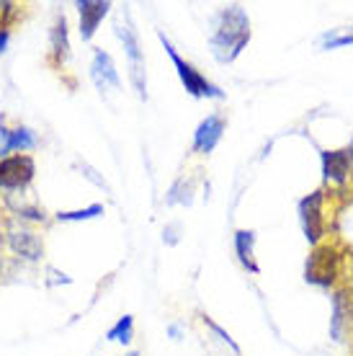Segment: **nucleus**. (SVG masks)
Instances as JSON below:
<instances>
[{
	"label": "nucleus",
	"mask_w": 353,
	"mask_h": 356,
	"mask_svg": "<svg viewBox=\"0 0 353 356\" xmlns=\"http://www.w3.org/2000/svg\"><path fill=\"white\" fill-rule=\"evenodd\" d=\"M250 42V18L243 6H224L214 13L209 49L222 65L235 63Z\"/></svg>",
	"instance_id": "1"
},
{
	"label": "nucleus",
	"mask_w": 353,
	"mask_h": 356,
	"mask_svg": "<svg viewBox=\"0 0 353 356\" xmlns=\"http://www.w3.org/2000/svg\"><path fill=\"white\" fill-rule=\"evenodd\" d=\"M0 235H3L6 250L13 259L24 261V264H39L44 259V238L39 235L34 225L6 217V222L0 227Z\"/></svg>",
	"instance_id": "2"
},
{
	"label": "nucleus",
	"mask_w": 353,
	"mask_h": 356,
	"mask_svg": "<svg viewBox=\"0 0 353 356\" xmlns=\"http://www.w3.org/2000/svg\"><path fill=\"white\" fill-rule=\"evenodd\" d=\"M116 36L122 39L124 54H126V67H129V81L132 88L137 90V96L142 101H147V70H145V49L140 44L137 29L132 26L129 16H124V21H119L114 26Z\"/></svg>",
	"instance_id": "3"
},
{
	"label": "nucleus",
	"mask_w": 353,
	"mask_h": 356,
	"mask_svg": "<svg viewBox=\"0 0 353 356\" xmlns=\"http://www.w3.org/2000/svg\"><path fill=\"white\" fill-rule=\"evenodd\" d=\"M158 36H160V42H163V47H165V52H168L173 67H176L178 81H181V86L186 88V93H188V96H194V98H224V90H222L220 86H214L206 75H202V72L196 70L191 63H186L183 57L176 52V47L165 39V34H163V31H160Z\"/></svg>",
	"instance_id": "4"
},
{
	"label": "nucleus",
	"mask_w": 353,
	"mask_h": 356,
	"mask_svg": "<svg viewBox=\"0 0 353 356\" xmlns=\"http://www.w3.org/2000/svg\"><path fill=\"white\" fill-rule=\"evenodd\" d=\"M36 178L34 155H8L0 158V194H21L28 191Z\"/></svg>",
	"instance_id": "5"
},
{
	"label": "nucleus",
	"mask_w": 353,
	"mask_h": 356,
	"mask_svg": "<svg viewBox=\"0 0 353 356\" xmlns=\"http://www.w3.org/2000/svg\"><path fill=\"white\" fill-rule=\"evenodd\" d=\"M36 147H39V134L31 127L26 124L8 127L6 124V116H0V158L18 155V152L28 155Z\"/></svg>",
	"instance_id": "6"
},
{
	"label": "nucleus",
	"mask_w": 353,
	"mask_h": 356,
	"mask_svg": "<svg viewBox=\"0 0 353 356\" xmlns=\"http://www.w3.org/2000/svg\"><path fill=\"white\" fill-rule=\"evenodd\" d=\"M322 204H325V191H312L299 202V222L304 230L307 243H320L325 235V220H322Z\"/></svg>",
	"instance_id": "7"
},
{
	"label": "nucleus",
	"mask_w": 353,
	"mask_h": 356,
	"mask_svg": "<svg viewBox=\"0 0 353 356\" xmlns=\"http://www.w3.org/2000/svg\"><path fill=\"white\" fill-rule=\"evenodd\" d=\"M338 276V256L336 250L325 245V248H318L307 261V279L309 284H318V286H330L336 282Z\"/></svg>",
	"instance_id": "8"
},
{
	"label": "nucleus",
	"mask_w": 353,
	"mask_h": 356,
	"mask_svg": "<svg viewBox=\"0 0 353 356\" xmlns=\"http://www.w3.org/2000/svg\"><path fill=\"white\" fill-rule=\"evenodd\" d=\"M3 207L8 209V217L21 220V222H26V225L47 222L44 207L39 204L34 196H28V191H21V194H3Z\"/></svg>",
	"instance_id": "9"
},
{
	"label": "nucleus",
	"mask_w": 353,
	"mask_h": 356,
	"mask_svg": "<svg viewBox=\"0 0 353 356\" xmlns=\"http://www.w3.org/2000/svg\"><path fill=\"white\" fill-rule=\"evenodd\" d=\"M75 8H78V16H80V39L83 42H90L93 36H96L98 26L104 24V18L111 13V3L108 0H78L75 3Z\"/></svg>",
	"instance_id": "10"
},
{
	"label": "nucleus",
	"mask_w": 353,
	"mask_h": 356,
	"mask_svg": "<svg viewBox=\"0 0 353 356\" xmlns=\"http://www.w3.org/2000/svg\"><path fill=\"white\" fill-rule=\"evenodd\" d=\"M90 81L96 83V88L101 93H111V90L122 88V78H119L114 57L108 52H104V49L93 52V60H90Z\"/></svg>",
	"instance_id": "11"
},
{
	"label": "nucleus",
	"mask_w": 353,
	"mask_h": 356,
	"mask_svg": "<svg viewBox=\"0 0 353 356\" xmlns=\"http://www.w3.org/2000/svg\"><path fill=\"white\" fill-rule=\"evenodd\" d=\"M72 47H70V29H67V18L65 13L54 18L52 29H49V65L54 70H62L70 63Z\"/></svg>",
	"instance_id": "12"
},
{
	"label": "nucleus",
	"mask_w": 353,
	"mask_h": 356,
	"mask_svg": "<svg viewBox=\"0 0 353 356\" xmlns=\"http://www.w3.org/2000/svg\"><path fill=\"white\" fill-rule=\"evenodd\" d=\"M224 129H227V119H224L222 114H209L202 124L196 127L194 152H199V155H209V152H214V147L220 145Z\"/></svg>",
	"instance_id": "13"
},
{
	"label": "nucleus",
	"mask_w": 353,
	"mask_h": 356,
	"mask_svg": "<svg viewBox=\"0 0 353 356\" xmlns=\"http://www.w3.org/2000/svg\"><path fill=\"white\" fill-rule=\"evenodd\" d=\"M322 178L330 184H345L353 165V145L345 150H325L322 155Z\"/></svg>",
	"instance_id": "14"
},
{
	"label": "nucleus",
	"mask_w": 353,
	"mask_h": 356,
	"mask_svg": "<svg viewBox=\"0 0 353 356\" xmlns=\"http://www.w3.org/2000/svg\"><path fill=\"white\" fill-rule=\"evenodd\" d=\"M235 253H238V261L250 274H261V266H258L256 261V232L253 230L235 232Z\"/></svg>",
	"instance_id": "15"
},
{
	"label": "nucleus",
	"mask_w": 353,
	"mask_h": 356,
	"mask_svg": "<svg viewBox=\"0 0 353 356\" xmlns=\"http://www.w3.org/2000/svg\"><path fill=\"white\" fill-rule=\"evenodd\" d=\"M132 339H134V318L132 315H122V318L106 330V341H111V343H124V346H129Z\"/></svg>",
	"instance_id": "16"
},
{
	"label": "nucleus",
	"mask_w": 353,
	"mask_h": 356,
	"mask_svg": "<svg viewBox=\"0 0 353 356\" xmlns=\"http://www.w3.org/2000/svg\"><path fill=\"white\" fill-rule=\"evenodd\" d=\"M106 212V207L104 204H88L83 207V209H70V212H57L54 214V220L57 222H88V220H96L101 214Z\"/></svg>",
	"instance_id": "17"
},
{
	"label": "nucleus",
	"mask_w": 353,
	"mask_h": 356,
	"mask_svg": "<svg viewBox=\"0 0 353 356\" xmlns=\"http://www.w3.org/2000/svg\"><path fill=\"white\" fill-rule=\"evenodd\" d=\"M191 194H194V181H191V178H188V181H186V178H178L176 184L170 186L168 199H165V202H168V204L188 207V204H191V199H194Z\"/></svg>",
	"instance_id": "18"
},
{
	"label": "nucleus",
	"mask_w": 353,
	"mask_h": 356,
	"mask_svg": "<svg viewBox=\"0 0 353 356\" xmlns=\"http://www.w3.org/2000/svg\"><path fill=\"white\" fill-rule=\"evenodd\" d=\"M353 44V29H338V31H327L320 36V47L322 49H338V47Z\"/></svg>",
	"instance_id": "19"
},
{
	"label": "nucleus",
	"mask_w": 353,
	"mask_h": 356,
	"mask_svg": "<svg viewBox=\"0 0 353 356\" xmlns=\"http://www.w3.org/2000/svg\"><path fill=\"white\" fill-rule=\"evenodd\" d=\"M21 16V6L13 0H0V29H10Z\"/></svg>",
	"instance_id": "20"
},
{
	"label": "nucleus",
	"mask_w": 353,
	"mask_h": 356,
	"mask_svg": "<svg viewBox=\"0 0 353 356\" xmlns=\"http://www.w3.org/2000/svg\"><path fill=\"white\" fill-rule=\"evenodd\" d=\"M202 321H204V325H206V328L212 330L214 336H220V341H224V343H227V346H230L232 351H235V354H240V346L235 343V339H232V336L227 333V330L222 328L220 323H214L212 318H209V315H202Z\"/></svg>",
	"instance_id": "21"
},
{
	"label": "nucleus",
	"mask_w": 353,
	"mask_h": 356,
	"mask_svg": "<svg viewBox=\"0 0 353 356\" xmlns=\"http://www.w3.org/2000/svg\"><path fill=\"white\" fill-rule=\"evenodd\" d=\"M80 168H83V176L88 178V181H93V184H96L98 188H104V191H111V188H108V184H106V181H104V178L98 176V170H96V168H90L88 163H83V165H80Z\"/></svg>",
	"instance_id": "22"
},
{
	"label": "nucleus",
	"mask_w": 353,
	"mask_h": 356,
	"mask_svg": "<svg viewBox=\"0 0 353 356\" xmlns=\"http://www.w3.org/2000/svg\"><path fill=\"white\" fill-rule=\"evenodd\" d=\"M47 274H49V279H47V284H72L70 276L62 274V271H57L54 266H47Z\"/></svg>",
	"instance_id": "23"
},
{
	"label": "nucleus",
	"mask_w": 353,
	"mask_h": 356,
	"mask_svg": "<svg viewBox=\"0 0 353 356\" xmlns=\"http://www.w3.org/2000/svg\"><path fill=\"white\" fill-rule=\"evenodd\" d=\"M10 44V29H0V54L8 49Z\"/></svg>",
	"instance_id": "24"
},
{
	"label": "nucleus",
	"mask_w": 353,
	"mask_h": 356,
	"mask_svg": "<svg viewBox=\"0 0 353 356\" xmlns=\"http://www.w3.org/2000/svg\"><path fill=\"white\" fill-rule=\"evenodd\" d=\"M163 235H168V243H178V235H176V225H170V227H165V232Z\"/></svg>",
	"instance_id": "25"
},
{
	"label": "nucleus",
	"mask_w": 353,
	"mask_h": 356,
	"mask_svg": "<svg viewBox=\"0 0 353 356\" xmlns=\"http://www.w3.org/2000/svg\"><path fill=\"white\" fill-rule=\"evenodd\" d=\"M168 333L170 336H173V339H181V328H178V325H168Z\"/></svg>",
	"instance_id": "26"
},
{
	"label": "nucleus",
	"mask_w": 353,
	"mask_h": 356,
	"mask_svg": "<svg viewBox=\"0 0 353 356\" xmlns=\"http://www.w3.org/2000/svg\"><path fill=\"white\" fill-rule=\"evenodd\" d=\"M124 356H140V351H129V354H124Z\"/></svg>",
	"instance_id": "27"
}]
</instances>
